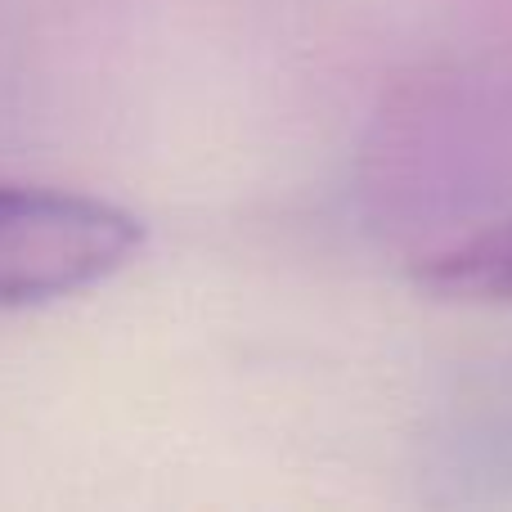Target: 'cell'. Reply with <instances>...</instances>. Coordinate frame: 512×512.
<instances>
[{
  "label": "cell",
  "instance_id": "1",
  "mask_svg": "<svg viewBox=\"0 0 512 512\" xmlns=\"http://www.w3.org/2000/svg\"><path fill=\"white\" fill-rule=\"evenodd\" d=\"M144 243V221L108 198L54 185H0V310L95 288L122 274Z\"/></svg>",
  "mask_w": 512,
  "mask_h": 512
},
{
  "label": "cell",
  "instance_id": "2",
  "mask_svg": "<svg viewBox=\"0 0 512 512\" xmlns=\"http://www.w3.org/2000/svg\"><path fill=\"white\" fill-rule=\"evenodd\" d=\"M409 279L445 306H512V216L427 252Z\"/></svg>",
  "mask_w": 512,
  "mask_h": 512
}]
</instances>
